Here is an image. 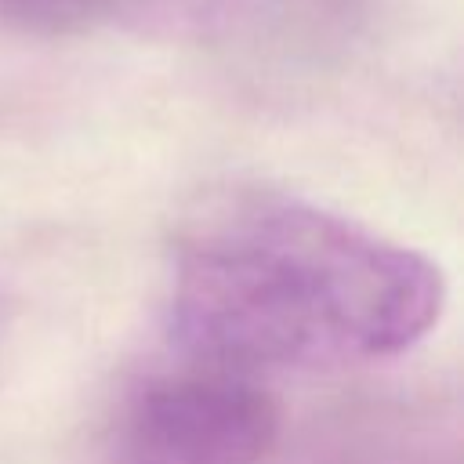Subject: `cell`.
I'll list each match as a JSON object with an SVG mask.
<instances>
[{
	"label": "cell",
	"instance_id": "obj_1",
	"mask_svg": "<svg viewBox=\"0 0 464 464\" xmlns=\"http://www.w3.org/2000/svg\"><path fill=\"white\" fill-rule=\"evenodd\" d=\"M442 304L431 257L286 192H214L174 236L170 330L214 370L392 359L439 323Z\"/></svg>",
	"mask_w": 464,
	"mask_h": 464
},
{
	"label": "cell",
	"instance_id": "obj_2",
	"mask_svg": "<svg viewBox=\"0 0 464 464\" xmlns=\"http://www.w3.org/2000/svg\"><path fill=\"white\" fill-rule=\"evenodd\" d=\"M276 406L243 373L170 377L134 402L116 464H268Z\"/></svg>",
	"mask_w": 464,
	"mask_h": 464
},
{
	"label": "cell",
	"instance_id": "obj_3",
	"mask_svg": "<svg viewBox=\"0 0 464 464\" xmlns=\"http://www.w3.org/2000/svg\"><path fill=\"white\" fill-rule=\"evenodd\" d=\"M112 0H0V25L33 36H65L98 22Z\"/></svg>",
	"mask_w": 464,
	"mask_h": 464
}]
</instances>
